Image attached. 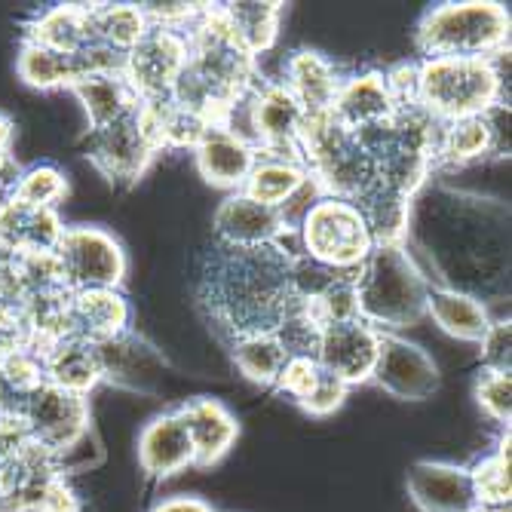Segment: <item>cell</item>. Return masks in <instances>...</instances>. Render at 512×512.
Segmentation results:
<instances>
[{
	"label": "cell",
	"mask_w": 512,
	"mask_h": 512,
	"mask_svg": "<svg viewBox=\"0 0 512 512\" xmlns=\"http://www.w3.org/2000/svg\"><path fill=\"white\" fill-rule=\"evenodd\" d=\"M295 249L212 243L200 258L197 301L215 335L230 344L252 335H276L295 313Z\"/></svg>",
	"instance_id": "cell-1"
},
{
	"label": "cell",
	"mask_w": 512,
	"mask_h": 512,
	"mask_svg": "<svg viewBox=\"0 0 512 512\" xmlns=\"http://www.w3.org/2000/svg\"><path fill=\"white\" fill-rule=\"evenodd\" d=\"M258 83V59L230 37L221 4H206L188 28V65L169 99L191 108L206 123H224Z\"/></svg>",
	"instance_id": "cell-2"
},
{
	"label": "cell",
	"mask_w": 512,
	"mask_h": 512,
	"mask_svg": "<svg viewBox=\"0 0 512 512\" xmlns=\"http://www.w3.org/2000/svg\"><path fill=\"white\" fill-rule=\"evenodd\" d=\"M427 276L402 243H381L356 270L359 319L378 332H399L427 316Z\"/></svg>",
	"instance_id": "cell-3"
},
{
	"label": "cell",
	"mask_w": 512,
	"mask_h": 512,
	"mask_svg": "<svg viewBox=\"0 0 512 512\" xmlns=\"http://www.w3.org/2000/svg\"><path fill=\"white\" fill-rule=\"evenodd\" d=\"M424 59H497L509 50V10L491 0L439 4L417 22Z\"/></svg>",
	"instance_id": "cell-4"
},
{
	"label": "cell",
	"mask_w": 512,
	"mask_h": 512,
	"mask_svg": "<svg viewBox=\"0 0 512 512\" xmlns=\"http://www.w3.org/2000/svg\"><path fill=\"white\" fill-rule=\"evenodd\" d=\"M503 80L494 59H417V108L439 123L500 108Z\"/></svg>",
	"instance_id": "cell-5"
},
{
	"label": "cell",
	"mask_w": 512,
	"mask_h": 512,
	"mask_svg": "<svg viewBox=\"0 0 512 512\" xmlns=\"http://www.w3.org/2000/svg\"><path fill=\"white\" fill-rule=\"evenodd\" d=\"M301 157L322 197L356 203L375 184V163L362 138L332 114H310L304 120Z\"/></svg>",
	"instance_id": "cell-6"
},
{
	"label": "cell",
	"mask_w": 512,
	"mask_h": 512,
	"mask_svg": "<svg viewBox=\"0 0 512 512\" xmlns=\"http://www.w3.org/2000/svg\"><path fill=\"white\" fill-rule=\"evenodd\" d=\"M298 240V252L335 270H356L375 249L362 212L353 203L335 197H319L310 206L298 227Z\"/></svg>",
	"instance_id": "cell-7"
},
{
	"label": "cell",
	"mask_w": 512,
	"mask_h": 512,
	"mask_svg": "<svg viewBox=\"0 0 512 512\" xmlns=\"http://www.w3.org/2000/svg\"><path fill=\"white\" fill-rule=\"evenodd\" d=\"M0 506L19 512H80V497L62 470V457L28 442L0 467Z\"/></svg>",
	"instance_id": "cell-8"
},
{
	"label": "cell",
	"mask_w": 512,
	"mask_h": 512,
	"mask_svg": "<svg viewBox=\"0 0 512 512\" xmlns=\"http://www.w3.org/2000/svg\"><path fill=\"white\" fill-rule=\"evenodd\" d=\"M53 255L62 267L65 286L71 292L120 289L126 279V267H129L120 240L111 230L92 227V224L65 227V234Z\"/></svg>",
	"instance_id": "cell-9"
},
{
	"label": "cell",
	"mask_w": 512,
	"mask_h": 512,
	"mask_svg": "<svg viewBox=\"0 0 512 512\" xmlns=\"http://www.w3.org/2000/svg\"><path fill=\"white\" fill-rule=\"evenodd\" d=\"M157 154L160 148L154 142V132L145 120L142 105L117 117L114 123L89 129L86 138V160L111 184H135L157 160Z\"/></svg>",
	"instance_id": "cell-10"
},
{
	"label": "cell",
	"mask_w": 512,
	"mask_h": 512,
	"mask_svg": "<svg viewBox=\"0 0 512 512\" xmlns=\"http://www.w3.org/2000/svg\"><path fill=\"white\" fill-rule=\"evenodd\" d=\"M188 65V31L151 22L132 50L126 53L123 77L138 102H163Z\"/></svg>",
	"instance_id": "cell-11"
},
{
	"label": "cell",
	"mask_w": 512,
	"mask_h": 512,
	"mask_svg": "<svg viewBox=\"0 0 512 512\" xmlns=\"http://www.w3.org/2000/svg\"><path fill=\"white\" fill-rule=\"evenodd\" d=\"M19 421L34 445L62 457L89 433V399L43 381L22 405Z\"/></svg>",
	"instance_id": "cell-12"
},
{
	"label": "cell",
	"mask_w": 512,
	"mask_h": 512,
	"mask_svg": "<svg viewBox=\"0 0 512 512\" xmlns=\"http://www.w3.org/2000/svg\"><path fill=\"white\" fill-rule=\"evenodd\" d=\"M381 350V332L365 319H341L319 329L316 341V362L335 375L347 387H359L371 381Z\"/></svg>",
	"instance_id": "cell-13"
},
{
	"label": "cell",
	"mask_w": 512,
	"mask_h": 512,
	"mask_svg": "<svg viewBox=\"0 0 512 512\" xmlns=\"http://www.w3.org/2000/svg\"><path fill=\"white\" fill-rule=\"evenodd\" d=\"M371 384H378L393 399L424 402L433 399V393L442 384V375L424 347H417L393 332H381V350L375 371H371Z\"/></svg>",
	"instance_id": "cell-14"
},
{
	"label": "cell",
	"mask_w": 512,
	"mask_h": 512,
	"mask_svg": "<svg viewBox=\"0 0 512 512\" xmlns=\"http://www.w3.org/2000/svg\"><path fill=\"white\" fill-rule=\"evenodd\" d=\"M405 488L421 512H473L479 506L470 467H457L445 460L411 463Z\"/></svg>",
	"instance_id": "cell-15"
},
{
	"label": "cell",
	"mask_w": 512,
	"mask_h": 512,
	"mask_svg": "<svg viewBox=\"0 0 512 512\" xmlns=\"http://www.w3.org/2000/svg\"><path fill=\"white\" fill-rule=\"evenodd\" d=\"M68 335L83 338L96 347L114 344L132 329V307L120 289H89L71 292L65 313Z\"/></svg>",
	"instance_id": "cell-16"
},
{
	"label": "cell",
	"mask_w": 512,
	"mask_h": 512,
	"mask_svg": "<svg viewBox=\"0 0 512 512\" xmlns=\"http://www.w3.org/2000/svg\"><path fill=\"white\" fill-rule=\"evenodd\" d=\"M215 240L224 246H270V243H286L289 227L279 215V209L264 206L243 191L227 194L212 218Z\"/></svg>",
	"instance_id": "cell-17"
},
{
	"label": "cell",
	"mask_w": 512,
	"mask_h": 512,
	"mask_svg": "<svg viewBox=\"0 0 512 512\" xmlns=\"http://www.w3.org/2000/svg\"><path fill=\"white\" fill-rule=\"evenodd\" d=\"M194 160L206 184L227 194H237L243 191V184L255 166V148L224 123H209L200 142L194 145Z\"/></svg>",
	"instance_id": "cell-18"
},
{
	"label": "cell",
	"mask_w": 512,
	"mask_h": 512,
	"mask_svg": "<svg viewBox=\"0 0 512 512\" xmlns=\"http://www.w3.org/2000/svg\"><path fill=\"white\" fill-rule=\"evenodd\" d=\"M37 356H40V368H43V381L53 387H62L68 393L89 396L105 381L102 350L83 338L65 335V338L53 341L50 347H43Z\"/></svg>",
	"instance_id": "cell-19"
},
{
	"label": "cell",
	"mask_w": 512,
	"mask_h": 512,
	"mask_svg": "<svg viewBox=\"0 0 512 512\" xmlns=\"http://www.w3.org/2000/svg\"><path fill=\"white\" fill-rule=\"evenodd\" d=\"M175 411L191 433L194 467L209 470L218 460L227 457L230 448H234V442L240 436V424H237V417L227 411V405H221L218 399L197 396V399H188L184 405H178Z\"/></svg>",
	"instance_id": "cell-20"
},
{
	"label": "cell",
	"mask_w": 512,
	"mask_h": 512,
	"mask_svg": "<svg viewBox=\"0 0 512 512\" xmlns=\"http://www.w3.org/2000/svg\"><path fill=\"white\" fill-rule=\"evenodd\" d=\"M138 463L154 479L178 476L194 467V442L178 411L157 414L138 436Z\"/></svg>",
	"instance_id": "cell-21"
},
{
	"label": "cell",
	"mask_w": 512,
	"mask_h": 512,
	"mask_svg": "<svg viewBox=\"0 0 512 512\" xmlns=\"http://www.w3.org/2000/svg\"><path fill=\"white\" fill-rule=\"evenodd\" d=\"M341 71L338 65L319 53V50H310V46H301V50L289 53L286 65H283V83L295 102L304 108V114H329L332 111V102L338 96V86H341Z\"/></svg>",
	"instance_id": "cell-22"
},
{
	"label": "cell",
	"mask_w": 512,
	"mask_h": 512,
	"mask_svg": "<svg viewBox=\"0 0 512 512\" xmlns=\"http://www.w3.org/2000/svg\"><path fill=\"white\" fill-rule=\"evenodd\" d=\"M65 227L59 209H37L10 197L0 203V246L13 255L56 252Z\"/></svg>",
	"instance_id": "cell-23"
},
{
	"label": "cell",
	"mask_w": 512,
	"mask_h": 512,
	"mask_svg": "<svg viewBox=\"0 0 512 512\" xmlns=\"http://www.w3.org/2000/svg\"><path fill=\"white\" fill-rule=\"evenodd\" d=\"M329 114L350 132H362L390 120L396 114V105L387 89L384 71H362L344 77Z\"/></svg>",
	"instance_id": "cell-24"
},
{
	"label": "cell",
	"mask_w": 512,
	"mask_h": 512,
	"mask_svg": "<svg viewBox=\"0 0 512 512\" xmlns=\"http://www.w3.org/2000/svg\"><path fill=\"white\" fill-rule=\"evenodd\" d=\"M28 43H37L43 50L77 56L92 43V4H56L37 13L25 25Z\"/></svg>",
	"instance_id": "cell-25"
},
{
	"label": "cell",
	"mask_w": 512,
	"mask_h": 512,
	"mask_svg": "<svg viewBox=\"0 0 512 512\" xmlns=\"http://www.w3.org/2000/svg\"><path fill=\"white\" fill-rule=\"evenodd\" d=\"M494 111L442 123L436 138V166H467L494 154L503 145L500 129L494 123Z\"/></svg>",
	"instance_id": "cell-26"
},
{
	"label": "cell",
	"mask_w": 512,
	"mask_h": 512,
	"mask_svg": "<svg viewBox=\"0 0 512 512\" xmlns=\"http://www.w3.org/2000/svg\"><path fill=\"white\" fill-rule=\"evenodd\" d=\"M283 7L279 0H234V4H221V16L243 50L258 59L276 46L279 25H283Z\"/></svg>",
	"instance_id": "cell-27"
},
{
	"label": "cell",
	"mask_w": 512,
	"mask_h": 512,
	"mask_svg": "<svg viewBox=\"0 0 512 512\" xmlns=\"http://www.w3.org/2000/svg\"><path fill=\"white\" fill-rule=\"evenodd\" d=\"M427 316H433V322L445 335L467 341V344H479L488 332V325L494 322L479 298L457 292V289H442V286H430Z\"/></svg>",
	"instance_id": "cell-28"
},
{
	"label": "cell",
	"mask_w": 512,
	"mask_h": 512,
	"mask_svg": "<svg viewBox=\"0 0 512 512\" xmlns=\"http://www.w3.org/2000/svg\"><path fill=\"white\" fill-rule=\"evenodd\" d=\"M310 181L307 166L301 160H286V157H270L255 151V166L243 184V194L264 203V206H286L304 184Z\"/></svg>",
	"instance_id": "cell-29"
},
{
	"label": "cell",
	"mask_w": 512,
	"mask_h": 512,
	"mask_svg": "<svg viewBox=\"0 0 512 512\" xmlns=\"http://www.w3.org/2000/svg\"><path fill=\"white\" fill-rule=\"evenodd\" d=\"M71 92L86 111L89 129L114 123L117 117H123V114H129L142 105L123 74H89V77L77 80L71 86Z\"/></svg>",
	"instance_id": "cell-30"
},
{
	"label": "cell",
	"mask_w": 512,
	"mask_h": 512,
	"mask_svg": "<svg viewBox=\"0 0 512 512\" xmlns=\"http://www.w3.org/2000/svg\"><path fill=\"white\" fill-rule=\"evenodd\" d=\"M16 74L25 86L50 92V89H71L77 80L86 77V65L80 56H65L43 50L37 43L22 40L19 56H16Z\"/></svg>",
	"instance_id": "cell-31"
},
{
	"label": "cell",
	"mask_w": 512,
	"mask_h": 512,
	"mask_svg": "<svg viewBox=\"0 0 512 512\" xmlns=\"http://www.w3.org/2000/svg\"><path fill=\"white\" fill-rule=\"evenodd\" d=\"M145 120L154 132V142L163 151H184L200 142L203 129L209 126L200 114H194L191 108L178 105L175 99H163V102H142Z\"/></svg>",
	"instance_id": "cell-32"
},
{
	"label": "cell",
	"mask_w": 512,
	"mask_h": 512,
	"mask_svg": "<svg viewBox=\"0 0 512 512\" xmlns=\"http://www.w3.org/2000/svg\"><path fill=\"white\" fill-rule=\"evenodd\" d=\"M230 359L240 368V375L258 387H276L279 375L289 362V350L276 335H252L227 344Z\"/></svg>",
	"instance_id": "cell-33"
},
{
	"label": "cell",
	"mask_w": 512,
	"mask_h": 512,
	"mask_svg": "<svg viewBox=\"0 0 512 512\" xmlns=\"http://www.w3.org/2000/svg\"><path fill=\"white\" fill-rule=\"evenodd\" d=\"M148 16L142 4H92V40H99L117 53H129L148 31Z\"/></svg>",
	"instance_id": "cell-34"
},
{
	"label": "cell",
	"mask_w": 512,
	"mask_h": 512,
	"mask_svg": "<svg viewBox=\"0 0 512 512\" xmlns=\"http://www.w3.org/2000/svg\"><path fill=\"white\" fill-rule=\"evenodd\" d=\"M43 384L40 356L34 350H16L0 356V417H19L28 396Z\"/></svg>",
	"instance_id": "cell-35"
},
{
	"label": "cell",
	"mask_w": 512,
	"mask_h": 512,
	"mask_svg": "<svg viewBox=\"0 0 512 512\" xmlns=\"http://www.w3.org/2000/svg\"><path fill=\"white\" fill-rule=\"evenodd\" d=\"M509 470H512V439H509V427H503L497 448L488 457H482L476 467H470L479 506H509L512 500Z\"/></svg>",
	"instance_id": "cell-36"
},
{
	"label": "cell",
	"mask_w": 512,
	"mask_h": 512,
	"mask_svg": "<svg viewBox=\"0 0 512 512\" xmlns=\"http://www.w3.org/2000/svg\"><path fill=\"white\" fill-rule=\"evenodd\" d=\"M65 197H68V175L56 163H34L22 169L16 191L10 194V200H19L37 209H59Z\"/></svg>",
	"instance_id": "cell-37"
},
{
	"label": "cell",
	"mask_w": 512,
	"mask_h": 512,
	"mask_svg": "<svg viewBox=\"0 0 512 512\" xmlns=\"http://www.w3.org/2000/svg\"><path fill=\"white\" fill-rule=\"evenodd\" d=\"M473 396H476V405L494 424L500 427L512 424V378L506 371L482 368V375L476 378V387H473Z\"/></svg>",
	"instance_id": "cell-38"
},
{
	"label": "cell",
	"mask_w": 512,
	"mask_h": 512,
	"mask_svg": "<svg viewBox=\"0 0 512 512\" xmlns=\"http://www.w3.org/2000/svg\"><path fill=\"white\" fill-rule=\"evenodd\" d=\"M479 356H482V368L491 371H506L509 375V347H512V325L506 319H497L488 325L485 338L479 341Z\"/></svg>",
	"instance_id": "cell-39"
},
{
	"label": "cell",
	"mask_w": 512,
	"mask_h": 512,
	"mask_svg": "<svg viewBox=\"0 0 512 512\" xmlns=\"http://www.w3.org/2000/svg\"><path fill=\"white\" fill-rule=\"evenodd\" d=\"M28 319L19 304L0 301V356H10L28 347Z\"/></svg>",
	"instance_id": "cell-40"
},
{
	"label": "cell",
	"mask_w": 512,
	"mask_h": 512,
	"mask_svg": "<svg viewBox=\"0 0 512 512\" xmlns=\"http://www.w3.org/2000/svg\"><path fill=\"white\" fill-rule=\"evenodd\" d=\"M151 512H218V509L209 500H203V497H184V494H178V497L160 500Z\"/></svg>",
	"instance_id": "cell-41"
},
{
	"label": "cell",
	"mask_w": 512,
	"mask_h": 512,
	"mask_svg": "<svg viewBox=\"0 0 512 512\" xmlns=\"http://www.w3.org/2000/svg\"><path fill=\"white\" fill-rule=\"evenodd\" d=\"M22 163L16 160V154H4L0 157V197H10L13 191H16V184H19V178H22Z\"/></svg>",
	"instance_id": "cell-42"
},
{
	"label": "cell",
	"mask_w": 512,
	"mask_h": 512,
	"mask_svg": "<svg viewBox=\"0 0 512 512\" xmlns=\"http://www.w3.org/2000/svg\"><path fill=\"white\" fill-rule=\"evenodd\" d=\"M13 142H16V123L10 114L0 111V157L13 154Z\"/></svg>",
	"instance_id": "cell-43"
},
{
	"label": "cell",
	"mask_w": 512,
	"mask_h": 512,
	"mask_svg": "<svg viewBox=\"0 0 512 512\" xmlns=\"http://www.w3.org/2000/svg\"><path fill=\"white\" fill-rule=\"evenodd\" d=\"M0 512H19V509H13V506H0Z\"/></svg>",
	"instance_id": "cell-44"
}]
</instances>
